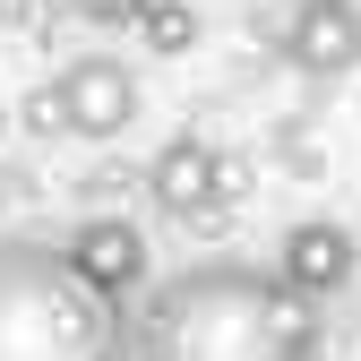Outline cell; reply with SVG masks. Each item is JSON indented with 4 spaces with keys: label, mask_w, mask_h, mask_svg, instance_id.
Here are the masks:
<instances>
[{
    "label": "cell",
    "mask_w": 361,
    "mask_h": 361,
    "mask_svg": "<svg viewBox=\"0 0 361 361\" xmlns=\"http://www.w3.org/2000/svg\"><path fill=\"white\" fill-rule=\"evenodd\" d=\"M138 361H319V301L276 258H198L147 293Z\"/></svg>",
    "instance_id": "cell-1"
},
{
    "label": "cell",
    "mask_w": 361,
    "mask_h": 361,
    "mask_svg": "<svg viewBox=\"0 0 361 361\" xmlns=\"http://www.w3.org/2000/svg\"><path fill=\"white\" fill-rule=\"evenodd\" d=\"M284 61L301 78H344L361 61V18H353V0H301L293 26H284Z\"/></svg>",
    "instance_id": "cell-7"
},
{
    "label": "cell",
    "mask_w": 361,
    "mask_h": 361,
    "mask_svg": "<svg viewBox=\"0 0 361 361\" xmlns=\"http://www.w3.org/2000/svg\"><path fill=\"white\" fill-rule=\"evenodd\" d=\"M129 35H138L155 61H180V52H198V9H190V0H147V18Z\"/></svg>",
    "instance_id": "cell-8"
},
{
    "label": "cell",
    "mask_w": 361,
    "mask_h": 361,
    "mask_svg": "<svg viewBox=\"0 0 361 361\" xmlns=\"http://www.w3.org/2000/svg\"><path fill=\"white\" fill-rule=\"evenodd\" d=\"M138 78H129V61H112V52H86V61H69L61 69V112H69V138H86V147H104V138H121L129 121H138Z\"/></svg>",
    "instance_id": "cell-3"
},
{
    "label": "cell",
    "mask_w": 361,
    "mask_h": 361,
    "mask_svg": "<svg viewBox=\"0 0 361 361\" xmlns=\"http://www.w3.org/2000/svg\"><path fill=\"white\" fill-rule=\"evenodd\" d=\"M0 361H138V327L78 276L69 241L0 233Z\"/></svg>",
    "instance_id": "cell-2"
},
{
    "label": "cell",
    "mask_w": 361,
    "mask_h": 361,
    "mask_svg": "<svg viewBox=\"0 0 361 361\" xmlns=\"http://www.w3.org/2000/svg\"><path fill=\"white\" fill-rule=\"evenodd\" d=\"M69 258H78V276L95 284V293H112L121 310H129V293L147 284V233L129 215H86L78 233H69Z\"/></svg>",
    "instance_id": "cell-6"
},
{
    "label": "cell",
    "mask_w": 361,
    "mask_h": 361,
    "mask_svg": "<svg viewBox=\"0 0 361 361\" xmlns=\"http://www.w3.org/2000/svg\"><path fill=\"white\" fill-rule=\"evenodd\" d=\"M0 138H9V104H0Z\"/></svg>",
    "instance_id": "cell-11"
},
{
    "label": "cell",
    "mask_w": 361,
    "mask_h": 361,
    "mask_svg": "<svg viewBox=\"0 0 361 361\" xmlns=\"http://www.w3.org/2000/svg\"><path fill=\"white\" fill-rule=\"evenodd\" d=\"M26 121H35V129H52V138L69 129V112H61V78H52V86H35V104H26Z\"/></svg>",
    "instance_id": "cell-10"
},
{
    "label": "cell",
    "mask_w": 361,
    "mask_h": 361,
    "mask_svg": "<svg viewBox=\"0 0 361 361\" xmlns=\"http://www.w3.org/2000/svg\"><path fill=\"white\" fill-rule=\"evenodd\" d=\"M276 267H284V284L301 301H336L353 284V267H361V241L344 233L336 215H310V224H293V233L276 241Z\"/></svg>",
    "instance_id": "cell-5"
},
{
    "label": "cell",
    "mask_w": 361,
    "mask_h": 361,
    "mask_svg": "<svg viewBox=\"0 0 361 361\" xmlns=\"http://www.w3.org/2000/svg\"><path fill=\"white\" fill-rule=\"evenodd\" d=\"M147 198L172 224H198V215H215L224 198H233V172H224V155L198 138V129H180V138H164L155 164H147Z\"/></svg>",
    "instance_id": "cell-4"
},
{
    "label": "cell",
    "mask_w": 361,
    "mask_h": 361,
    "mask_svg": "<svg viewBox=\"0 0 361 361\" xmlns=\"http://www.w3.org/2000/svg\"><path fill=\"white\" fill-rule=\"evenodd\" d=\"M78 18H95V26H138L147 18V0H69Z\"/></svg>",
    "instance_id": "cell-9"
}]
</instances>
